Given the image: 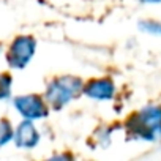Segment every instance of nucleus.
I'll return each instance as SVG.
<instances>
[{
    "label": "nucleus",
    "mask_w": 161,
    "mask_h": 161,
    "mask_svg": "<svg viewBox=\"0 0 161 161\" xmlns=\"http://www.w3.org/2000/svg\"><path fill=\"white\" fill-rule=\"evenodd\" d=\"M13 139H14V144L19 147V148H33L38 142H40V133L36 130V126L33 125V120H24L14 131L13 134Z\"/></svg>",
    "instance_id": "nucleus-6"
},
{
    "label": "nucleus",
    "mask_w": 161,
    "mask_h": 161,
    "mask_svg": "<svg viewBox=\"0 0 161 161\" xmlns=\"http://www.w3.org/2000/svg\"><path fill=\"white\" fill-rule=\"evenodd\" d=\"M82 93L92 100L108 101L115 93V86L111 77H93L82 86Z\"/></svg>",
    "instance_id": "nucleus-5"
},
{
    "label": "nucleus",
    "mask_w": 161,
    "mask_h": 161,
    "mask_svg": "<svg viewBox=\"0 0 161 161\" xmlns=\"http://www.w3.org/2000/svg\"><path fill=\"white\" fill-rule=\"evenodd\" d=\"M139 29L145 33L150 35H156L161 36V21H155V19H145L139 22Z\"/></svg>",
    "instance_id": "nucleus-9"
},
{
    "label": "nucleus",
    "mask_w": 161,
    "mask_h": 161,
    "mask_svg": "<svg viewBox=\"0 0 161 161\" xmlns=\"http://www.w3.org/2000/svg\"><path fill=\"white\" fill-rule=\"evenodd\" d=\"M13 134H14V130L11 126V122L8 119H2L0 120V147L8 144L13 139Z\"/></svg>",
    "instance_id": "nucleus-7"
},
{
    "label": "nucleus",
    "mask_w": 161,
    "mask_h": 161,
    "mask_svg": "<svg viewBox=\"0 0 161 161\" xmlns=\"http://www.w3.org/2000/svg\"><path fill=\"white\" fill-rule=\"evenodd\" d=\"M142 3H161V0H139Z\"/></svg>",
    "instance_id": "nucleus-10"
},
{
    "label": "nucleus",
    "mask_w": 161,
    "mask_h": 161,
    "mask_svg": "<svg viewBox=\"0 0 161 161\" xmlns=\"http://www.w3.org/2000/svg\"><path fill=\"white\" fill-rule=\"evenodd\" d=\"M82 79L77 76H55L49 80L44 92V100L52 111H60L69 101L77 100L82 95Z\"/></svg>",
    "instance_id": "nucleus-2"
},
{
    "label": "nucleus",
    "mask_w": 161,
    "mask_h": 161,
    "mask_svg": "<svg viewBox=\"0 0 161 161\" xmlns=\"http://www.w3.org/2000/svg\"><path fill=\"white\" fill-rule=\"evenodd\" d=\"M0 47H2V44H0Z\"/></svg>",
    "instance_id": "nucleus-11"
},
{
    "label": "nucleus",
    "mask_w": 161,
    "mask_h": 161,
    "mask_svg": "<svg viewBox=\"0 0 161 161\" xmlns=\"http://www.w3.org/2000/svg\"><path fill=\"white\" fill-rule=\"evenodd\" d=\"M36 51V40L32 35H19L16 36L7 52V63L13 69L25 68Z\"/></svg>",
    "instance_id": "nucleus-3"
},
{
    "label": "nucleus",
    "mask_w": 161,
    "mask_h": 161,
    "mask_svg": "<svg viewBox=\"0 0 161 161\" xmlns=\"http://www.w3.org/2000/svg\"><path fill=\"white\" fill-rule=\"evenodd\" d=\"M13 76L10 73H0V100H5L11 95Z\"/></svg>",
    "instance_id": "nucleus-8"
},
{
    "label": "nucleus",
    "mask_w": 161,
    "mask_h": 161,
    "mask_svg": "<svg viewBox=\"0 0 161 161\" xmlns=\"http://www.w3.org/2000/svg\"><path fill=\"white\" fill-rule=\"evenodd\" d=\"M125 131L130 139L159 141L161 139V104L145 106L128 115L125 120Z\"/></svg>",
    "instance_id": "nucleus-1"
},
{
    "label": "nucleus",
    "mask_w": 161,
    "mask_h": 161,
    "mask_svg": "<svg viewBox=\"0 0 161 161\" xmlns=\"http://www.w3.org/2000/svg\"><path fill=\"white\" fill-rule=\"evenodd\" d=\"M14 108L27 120H40L49 115V106L41 95L29 93L14 98Z\"/></svg>",
    "instance_id": "nucleus-4"
}]
</instances>
